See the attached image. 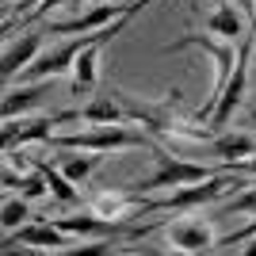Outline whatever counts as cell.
I'll use <instances>...</instances> for the list:
<instances>
[{"mask_svg": "<svg viewBox=\"0 0 256 256\" xmlns=\"http://www.w3.org/2000/svg\"><path fill=\"white\" fill-rule=\"evenodd\" d=\"M150 146V138H142L138 130H122L115 122H100L96 130L88 134H69V138H50V146H62V150H122V146Z\"/></svg>", "mask_w": 256, "mask_h": 256, "instance_id": "6da1fadb", "label": "cell"}, {"mask_svg": "<svg viewBox=\"0 0 256 256\" xmlns=\"http://www.w3.org/2000/svg\"><path fill=\"white\" fill-rule=\"evenodd\" d=\"M252 46H256V38H248V42L237 50V65H234V73H230V80H226V88H222V100H218V107H214V115L206 118L210 126H226V122H230V115L237 111V104H241V96H245V76H248V58H252Z\"/></svg>", "mask_w": 256, "mask_h": 256, "instance_id": "7a4b0ae2", "label": "cell"}, {"mask_svg": "<svg viewBox=\"0 0 256 256\" xmlns=\"http://www.w3.org/2000/svg\"><path fill=\"white\" fill-rule=\"evenodd\" d=\"M222 168H230V164H222ZM222 168H203V164H192V160H176V157H164L160 160V168L153 180H146L138 188V192H153V188H184V184H199L206 180V176H214V172Z\"/></svg>", "mask_w": 256, "mask_h": 256, "instance_id": "3957f363", "label": "cell"}, {"mask_svg": "<svg viewBox=\"0 0 256 256\" xmlns=\"http://www.w3.org/2000/svg\"><path fill=\"white\" fill-rule=\"evenodd\" d=\"M54 226L62 234H76V237H122L126 230L107 218H92V214H65V218H54Z\"/></svg>", "mask_w": 256, "mask_h": 256, "instance_id": "277c9868", "label": "cell"}, {"mask_svg": "<svg viewBox=\"0 0 256 256\" xmlns=\"http://www.w3.org/2000/svg\"><path fill=\"white\" fill-rule=\"evenodd\" d=\"M42 38H46V27H42V31H34V34H23L16 46H8V50H4V62H0V76H4V80H12L16 73H23V69L31 65V58L38 54Z\"/></svg>", "mask_w": 256, "mask_h": 256, "instance_id": "5b68a950", "label": "cell"}, {"mask_svg": "<svg viewBox=\"0 0 256 256\" xmlns=\"http://www.w3.org/2000/svg\"><path fill=\"white\" fill-rule=\"evenodd\" d=\"M65 237L69 234H62L54 222H38V226H27V230H16V234H8V241H16V245H31V248H69L65 245ZM4 241V245H8Z\"/></svg>", "mask_w": 256, "mask_h": 256, "instance_id": "8992f818", "label": "cell"}, {"mask_svg": "<svg viewBox=\"0 0 256 256\" xmlns=\"http://www.w3.org/2000/svg\"><path fill=\"white\" fill-rule=\"evenodd\" d=\"M107 38H100V42H92V46H84V50L76 54V69H73V92L76 100H92V88H96V54H100V46H104Z\"/></svg>", "mask_w": 256, "mask_h": 256, "instance_id": "52a82bcc", "label": "cell"}, {"mask_svg": "<svg viewBox=\"0 0 256 256\" xmlns=\"http://www.w3.org/2000/svg\"><path fill=\"white\" fill-rule=\"evenodd\" d=\"M168 241L180 248V252H199V248H214L210 230H206V226H199V222H176V226H172V234H168Z\"/></svg>", "mask_w": 256, "mask_h": 256, "instance_id": "ba28073f", "label": "cell"}, {"mask_svg": "<svg viewBox=\"0 0 256 256\" xmlns=\"http://www.w3.org/2000/svg\"><path fill=\"white\" fill-rule=\"evenodd\" d=\"M206 150H210L214 157H222L226 164H237V160H245L248 153L256 150V142L248 138V134H226V138H214Z\"/></svg>", "mask_w": 256, "mask_h": 256, "instance_id": "9c48e42d", "label": "cell"}, {"mask_svg": "<svg viewBox=\"0 0 256 256\" xmlns=\"http://www.w3.org/2000/svg\"><path fill=\"white\" fill-rule=\"evenodd\" d=\"M46 100V88L42 84H27V88H16V92H8L4 96V118H16V115H23V111H31V107H38Z\"/></svg>", "mask_w": 256, "mask_h": 256, "instance_id": "30bf717a", "label": "cell"}, {"mask_svg": "<svg viewBox=\"0 0 256 256\" xmlns=\"http://www.w3.org/2000/svg\"><path fill=\"white\" fill-rule=\"evenodd\" d=\"M38 172L46 176V184H50V195L58 206H69V203H80V195H76V184L65 176L62 168H54V164H38Z\"/></svg>", "mask_w": 256, "mask_h": 256, "instance_id": "8fae6325", "label": "cell"}, {"mask_svg": "<svg viewBox=\"0 0 256 256\" xmlns=\"http://www.w3.org/2000/svg\"><path fill=\"white\" fill-rule=\"evenodd\" d=\"M118 104H122L118 96H107V92H100V96H92V100L84 104V111H80V115H84L88 122H118V118H122Z\"/></svg>", "mask_w": 256, "mask_h": 256, "instance_id": "7c38bea8", "label": "cell"}, {"mask_svg": "<svg viewBox=\"0 0 256 256\" xmlns=\"http://www.w3.org/2000/svg\"><path fill=\"white\" fill-rule=\"evenodd\" d=\"M206 27H210L214 38H226V42H230V38H237V34H241V16H237L230 4H218V8H214V16L206 20Z\"/></svg>", "mask_w": 256, "mask_h": 256, "instance_id": "4fadbf2b", "label": "cell"}, {"mask_svg": "<svg viewBox=\"0 0 256 256\" xmlns=\"http://www.w3.org/2000/svg\"><path fill=\"white\" fill-rule=\"evenodd\" d=\"M100 153H104V150H100ZM100 153H96V157H65V160H62V172H65L73 184H76V180H84L88 172L100 164Z\"/></svg>", "mask_w": 256, "mask_h": 256, "instance_id": "5bb4252c", "label": "cell"}, {"mask_svg": "<svg viewBox=\"0 0 256 256\" xmlns=\"http://www.w3.org/2000/svg\"><path fill=\"white\" fill-rule=\"evenodd\" d=\"M27 214H31V206L23 203V199H8L4 203V210H0V222H4V234H12L20 222H27Z\"/></svg>", "mask_w": 256, "mask_h": 256, "instance_id": "9a60e30c", "label": "cell"}, {"mask_svg": "<svg viewBox=\"0 0 256 256\" xmlns=\"http://www.w3.org/2000/svg\"><path fill=\"white\" fill-rule=\"evenodd\" d=\"M245 237H256V218L248 226H241V230H237V234H226L222 241H214V248H218V252H226V248H234V245H241V241H245Z\"/></svg>", "mask_w": 256, "mask_h": 256, "instance_id": "2e32d148", "label": "cell"}, {"mask_svg": "<svg viewBox=\"0 0 256 256\" xmlns=\"http://www.w3.org/2000/svg\"><path fill=\"white\" fill-rule=\"evenodd\" d=\"M226 210H230V214H248V210H256V188H252V192H245V195H237V199H230V203H226Z\"/></svg>", "mask_w": 256, "mask_h": 256, "instance_id": "e0dca14e", "label": "cell"}, {"mask_svg": "<svg viewBox=\"0 0 256 256\" xmlns=\"http://www.w3.org/2000/svg\"><path fill=\"white\" fill-rule=\"evenodd\" d=\"M69 252H76V256H104V252H111V241H92V245H76V248H69Z\"/></svg>", "mask_w": 256, "mask_h": 256, "instance_id": "ac0fdd59", "label": "cell"}, {"mask_svg": "<svg viewBox=\"0 0 256 256\" xmlns=\"http://www.w3.org/2000/svg\"><path fill=\"white\" fill-rule=\"evenodd\" d=\"M241 4V12L248 16V23H256V0H237Z\"/></svg>", "mask_w": 256, "mask_h": 256, "instance_id": "d6986e66", "label": "cell"}, {"mask_svg": "<svg viewBox=\"0 0 256 256\" xmlns=\"http://www.w3.org/2000/svg\"><path fill=\"white\" fill-rule=\"evenodd\" d=\"M4 188H23V176H12V172H4Z\"/></svg>", "mask_w": 256, "mask_h": 256, "instance_id": "ffe728a7", "label": "cell"}, {"mask_svg": "<svg viewBox=\"0 0 256 256\" xmlns=\"http://www.w3.org/2000/svg\"><path fill=\"white\" fill-rule=\"evenodd\" d=\"M34 0H16V16H23V12H31Z\"/></svg>", "mask_w": 256, "mask_h": 256, "instance_id": "44dd1931", "label": "cell"}, {"mask_svg": "<svg viewBox=\"0 0 256 256\" xmlns=\"http://www.w3.org/2000/svg\"><path fill=\"white\" fill-rule=\"evenodd\" d=\"M245 252H248V256H256V245H248V248H245Z\"/></svg>", "mask_w": 256, "mask_h": 256, "instance_id": "7402d4cb", "label": "cell"}]
</instances>
